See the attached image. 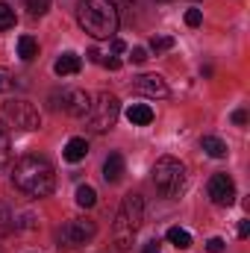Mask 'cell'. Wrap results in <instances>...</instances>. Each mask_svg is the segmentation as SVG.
I'll return each instance as SVG.
<instances>
[{"mask_svg": "<svg viewBox=\"0 0 250 253\" xmlns=\"http://www.w3.org/2000/svg\"><path fill=\"white\" fill-rule=\"evenodd\" d=\"M250 236V221H242L239 224V239H248Z\"/></svg>", "mask_w": 250, "mask_h": 253, "instance_id": "30", "label": "cell"}, {"mask_svg": "<svg viewBox=\"0 0 250 253\" xmlns=\"http://www.w3.org/2000/svg\"><path fill=\"white\" fill-rule=\"evenodd\" d=\"M186 24L188 27H200V24H203V12H200V9H188L186 12Z\"/></svg>", "mask_w": 250, "mask_h": 253, "instance_id": "25", "label": "cell"}, {"mask_svg": "<svg viewBox=\"0 0 250 253\" xmlns=\"http://www.w3.org/2000/svg\"><path fill=\"white\" fill-rule=\"evenodd\" d=\"M94 236H97V224L94 221H88V218H71V221H65L62 227H59L56 242H59V248H83Z\"/></svg>", "mask_w": 250, "mask_h": 253, "instance_id": "7", "label": "cell"}, {"mask_svg": "<svg viewBox=\"0 0 250 253\" xmlns=\"http://www.w3.org/2000/svg\"><path fill=\"white\" fill-rule=\"evenodd\" d=\"M126 121L132 126H147L153 121V109H150L147 103H132V106L126 109Z\"/></svg>", "mask_w": 250, "mask_h": 253, "instance_id": "12", "label": "cell"}, {"mask_svg": "<svg viewBox=\"0 0 250 253\" xmlns=\"http://www.w3.org/2000/svg\"><path fill=\"white\" fill-rule=\"evenodd\" d=\"M77 21L91 39H112L118 33V6L112 0H80Z\"/></svg>", "mask_w": 250, "mask_h": 253, "instance_id": "2", "label": "cell"}, {"mask_svg": "<svg viewBox=\"0 0 250 253\" xmlns=\"http://www.w3.org/2000/svg\"><path fill=\"white\" fill-rule=\"evenodd\" d=\"M124 177V156L121 153H109L103 162V180L106 183H118Z\"/></svg>", "mask_w": 250, "mask_h": 253, "instance_id": "11", "label": "cell"}, {"mask_svg": "<svg viewBox=\"0 0 250 253\" xmlns=\"http://www.w3.org/2000/svg\"><path fill=\"white\" fill-rule=\"evenodd\" d=\"M18 56H21L24 62H33V59L39 56V42H36L33 36H21V39H18Z\"/></svg>", "mask_w": 250, "mask_h": 253, "instance_id": "16", "label": "cell"}, {"mask_svg": "<svg viewBox=\"0 0 250 253\" xmlns=\"http://www.w3.org/2000/svg\"><path fill=\"white\" fill-rule=\"evenodd\" d=\"M62 109L74 118H85L91 109V94L83 88H65L62 91Z\"/></svg>", "mask_w": 250, "mask_h": 253, "instance_id": "10", "label": "cell"}, {"mask_svg": "<svg viewBox=\"0 0 250 253\" xmlns=\"http://www.w3.org/2000/svg\"><path fill=\"white\" fill-rule=\"evenodd\" d=\"M165 239H168L174 248H180V251L191 248V236H188V230H183V227H171V230L165 233Z\"/></svg>", "mask_w": 250, "mask_h": 253, "instance_id": "17", "label": "cell"}, {"mask_svg": "<svg viewBox=\"0 0 250 253\" xmlns=\"http://www.w3.org/2000/svg\"><path fill=\"white\" fill-rule=\"evenodd\" d=\"M12 186L27 197H47L56 189V171L42 156H21L12 168Z\"/></svg>", "mask_w": 250, "mask_h": 253, "instance_id": "1", "label": "cell"}, {"mask_svg": "<svg viewBox=\"0 0 250 253\" xmlns=\"http://www.w3.org/2000/svg\"><path fill=\"white\" fill-rule=\"evenodd\" d=\"M224 245H227V242L215 236V239H209V242H206V251H209V253H221V251H224Z\"/></svg>", "mask_w": 250, "mask_h": 253, "instance_id": "27", "label": "cell"}, {"mask_svg": "<svg viewBox=\"0 0 250 253\" xmlns=\"http://www.w3.org/2000/svg\"><path fill=\"white\" fill-rule=\"evenodd\" d=\"M85 153H88V141L85 138H71L68 144H65V150H62V156L68 159V162H80V159H85Z\"/></svg>", "mask_w": 250, "mask_h": 253, "instance_id": "14", "label": "cell"}, {"mask_svg": "<svg viewBox=\"0 0 250 253\" xmlns=\"http://www.w3.org/2000/svg\"><path fill=\"white\" fill-rule=\"evenodd\" d=\"M80 68H83V59L77 56V53H62L56 65H53V71L59 74V77H71V74H80Z\"/></svg>", "mask_w": 250, "mask_h": 253, "instance_id": "13", "label": "cell"}, {"mask_svg": "<svg viewBox=\"0 0 250 253\" xmlns=\"http://www.w3.org/2000/svg\"><path fill=\"white\" fill-rule=\"evenodd\" d=\"M77 203H80L83 209H91V206L97 203V191L91 189V186H80V189H77Z\"/></svg>", "mask_w": 250, "mask_h": 253, "instance_id": "18", "label": "cell"}, {"mask_svg": "<svg viewBox=\"0 0 250 253\" xmlns=\"http://www.w3.org/2000/svg\"><path fill=\"white\" fill-rule=\"evenodd\" d=\"M121 59H118V56H109V59H103V68H109V71H118V68H121Z\"/></svg>", "mask_w": 250, "mask_h": 253, "instance_id": "29", "label": "cell"}, {"mask_svg": "<svg viewBox=\"0 0 250 253\" xmlns=\"http://www.w3.org/2000/svg\"><path fill=\"white\" fill-rule=\"evenodd\" d=\"M141 253H159V242H156V239H153V242H147Z\"/></svg>", "mask_w": 250, "mask_h": 253, "instance_id": "32", "label": "cell"}, {"mask_svg": "<svg viewBox=\"0 0 250 253\" xmlns=\"http://www.w3.org/2000/svg\"><path fill=\"white\" fill-rule=\"evenodd\" d=\"M112 3L118 6V12H121V9H126V6H132V0H112Z\"/></svg>", "mask_w": 250, "mask_h": 253, "instance_id": "33", "label": "cell"}, {"mask_svg": "<svg viewBox=\"0 0 250 253\" xmlns=\"http://www.w3.org/2000/svg\"><path fill=\"white\" fill-rule=\"evenodd\" d=\"M24 6L30 9V15L39 18V15H44V12L50 9V0H24Z\"/></svg>", "mask_w": 250, "mask_h": 253, "instance_id": "22", "label": "cell"}, {"mask_svg": "<svg viewBox=\"0 0 250 253\" xmlns=\"http://www.w3.org/2000/svg\"><path fill=\"white\" fill-rule=\"evenodd\" d=\"M233 124L245 126V124H248V112H245V109H236V112H233Z\"/></svg>", "mask_w": 250, "mask_h": 253, "instance_id": "28", "label": "cell"}, {"mask_svg": "<svg viewBox=\"0 0 250 253\" xmlns=\"http://www.w3.org/2000/svg\"><path fill=\"white\" fill-rule=\"evenodd\" d=\"M132 91L135 94H144V97H153V100H162V97L171 94L168 91V83L159 74H141V77H135L132 80Z\"/></svg>", "mask_w": 250, "mask_h": 253, "instance_id": "9", "label": "cell"}, {"mask_svg": "<svg viewBox=\"0 0 250 253\" xmlns=\"http://www.w3.org/2000/svg\"><path fill=\"white\" fill-rule=\"evenodd\" d=\"M209 197H212L215 206H233L236 203V183L230 180V174H212Z\"/></svg>", "mask_w": 250, "mask_h": 253, "instance_id": "8", "label": "cell"}, {"mask_svg": "<svg viewBox=\"0 0 250 253\" xmlns=\"http://www.w3.org/2000/svg\"><path fill=\"white\" fill-rule=\"evenodd\" d=\"M153 186L162 197H177L186 186V168L174 156H162L153 165Z\"/></svg>", "mask_w": 250, "mask_h": 253, "instance_id": "4", "label": "cell"}, {"mask_svg": "<svg viewBox=\"0 0 250 253\" xmlns=\"http://www.w3.org/2000/svg\"><path fill=\"white\" fill-rule=\"evenodd\" d=\"M129 59H132L135 65H144V62H147V50H144V47H132Z\"/></svg>", "mask_w": 250, "mask_h": 253, "instance_id": "26", "label": "cell"}, {"mask_svg": "<svg viewBox=\"0 0 250 253\" xmlns=\"http://www.w3.org/2000/svg\"><path fill=\"white\" fill-rule=\"evenodd\" d=\"M0 121L6 126H15V129H24V132H30V129H39L42 126V115H39V109L30 103V100H6L3 106H0Z\"/></svg>", "mask_w": 250, "mask_h": 253, "instance_id": "5", "label": "cell"}, {"mask_svg": "<svg viewBox=\"0 0 250 253\" xmlns=\"http://www.w3.org/2000/svg\"><path fill=\"white\" fill-rule=\"evenodd\" d=\"M15 27V9L9 3H0V33Z\"/></svg>", "mask_w": 250, "mask_h": 253, "instance_id": "19", "label": "cell"}, {"mask_svg": "<svg viewBox=\"0 0 250 253\" xmlns=\"http://www.w3.org/2000/svg\"><path fill=\"white\" fill-rule=\"evenodd\" d=\"M126 50V44L121 42V39H112V53H124Z\"/></svg>", "mask_w": 250, "mask_h": 253, "instance_id": "31", "label": "cell"}, {"mask_svg": "<svg viewBox=\"0 0 250 253\" xmlns=\"http://www.w3.org/2000/svg\"><path fill=\"white\" fill-rule=\"evenodd\" d=\"M12 227H15V218L9 215V209H6V203H0V236H3V233H9Z\"/></svg>", "mask_w": 250, "mask_h": 253, "instance_id": "23", "label": "cell"}, {"mask_svg": "<svg viewBox=\"0 0 250 253\" xmlns=\"http://www.w3.org/2000/svg\"><path fill=\"white\" fill-rule=\"evenodd\" d=\"M15 80H18L15 74H9L6 68H0V94L9 91V88H15Z\"/></svg>", "mask_w": 250, "mask_h": 253, "instance_id": "24", "label": "cell"}, {"mask_svg": "<svg viewBox=\"0 0 250 253\" xmlns=\"http://www.w3.org/2000/svg\"><path fill=\"white\" fill-rule=\"evenodd\" d=\"M141 218H144V200L141 194H126L121 200V209L115 215V224H112V239L118 245V251H129L132 242H135V233L141 227Z\"/></svg>", "mask_w": 250, "mask_h": 253, "instance_id": "3", "label": "cell"}, {"mask_svg": "<svg viewBox=\"0 0 250 253\" xmlns=\"http://www.w3.org/2000/svg\"><path fill=\"white\" fill-rule=\"evenodd\" d=\"M9 159H12V141H9V135L0 129V168L9 165Z\"/></svg>", "mask_w": 250, "mask_h": 253, "instance_id": "20", "label": "cell"}, {"mask_svg": "<svg viewBox=\"0 0 250 253\" xmlns=\"http://www.w3.org/2000/svg\"><path fill=\"white\" fill-rule=\"evenodd\" d=\"M171 47H174V39H171V36H153V39H150V50H156V53L171 50Z\"/></svg>", "mask_w": 250, "mask_h": 253, "instance_id": "21", "label": "cell"}, {"mask_svg": "<svg viewBox=\"0 0 250 253\" xmlns=\"http://www.w3.org/2000/svg\"><path fill=\"white\" fill-rule=\"evenodd\" d=\"M118 115H121L118 97L109 94V91H103V94L94 97V103H91V109L85 115L88 118V129L91 132H106V129H112V126L118 124Z\"/></svg>", "mask_w": 250, "mask_h": 253, "instance_id": "6", "label": "cell"}, {"mask_svg": "<svg viewBox=\"0 0 250 253\" xmlns=\"http://www.w3.org/2000/svg\"><path fill=\"white\" fill-rule=\"evenodd\" d=\"M200 147H203V153H206V156H212V159L227 156V144H224L218 135H203V138H200Z\"/></svg>", "mask_w": 250, "mask_h": 253, "instance_id": "15", "label": "cell"}]
</instances>
